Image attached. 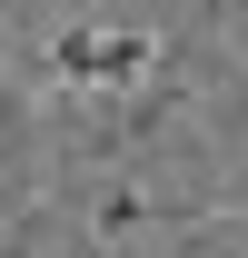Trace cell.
Returning a JSON list of instances; mask_svg holds the SVG:
<instances>
[{
    "label": "cell",
    "mask_w": 248,
    "mask_h": 258,
    "mask_svg": "<svg viewBox=\"0 0 248 258\" xmlns=\"http://www.w3.org/2000/svg\"><path fill=\"white\" fill-rule=\"evenodd\" d=\"M139 219H149L139 189H109V199H99V238H119V228H139Z\"/></svg>",
    "instance_id": "3957f363"
},
{
    "label": "cell",
    "mask_w": 248,
    "mask_h": 258,
    "mask_svg": "<svg viewBox=\"0 0 248 258\" xmlns=\"http://www.w3.org/2000/svg\"><path fill=\"white\" fill-rule=\"evenodd\" d=\"M40 70H50V90H99V30H50V50H40Z\"/></svg>",
    "instance_id": "6da1fadb"
},
{
    "label": "cell",
    "mask_w": 248,
    "mask_h": 258,
    "mask_svg": "<svg viewBox=\"0 0 248 258\" xmlns=\"http://www.w3.org/2000/svg\"><path fill=\"white\" fill-rule=\"evenodd\" d=\"M149 60H159L149 30H109V40H99V99H129L139 80H149Z\"/></svg>",
    "instance_id": "7a4b0ae2"
}]
</instances>
